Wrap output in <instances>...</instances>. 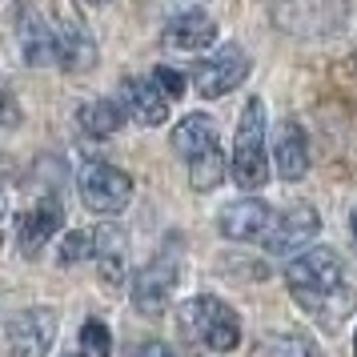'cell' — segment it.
Returning <instances> with one entry per match:
<instances>
[{
  "label": "cell",
  "instance_id": "1",
  "mask_svg": "<svg viewBox=\"0 0 357 357\" xmlns=\"http://www.w3.org/2000/svg\"><path fill=\"white\" fill-rule=\"evenodd\" d=\"M285 281H289L293 301L309 309L313 317H321L325 329H337V321L357 305L354 285H345V269L333 249H305L301 257L285 265Z\"/></svg>",
  "mask_w": 357,
  "mask_h": 357
},
{
  "label": "cell",
  "instance_id": "2",
  "mask_svg": "<svg viewBox=\"0 0 357 357\" xmlns=\"http://www.w3.org/2000/svg\"><path fill=\"white\" fill-rule=\"evenodd\" d=\"M233 181L241 185L245 193L261 189L269 181V149H265V100L253 97L241 109L237 121V141H233Z\"/></svg>",
  "mask_w": 357,
  "mask_h": 357
},
{
  "label": "cell",
  "instance_id": "3",
  "mask_svg": "<svg viewBox=\"0 0 357 357\" xmlns=\"http://www.w3.org/2000/svg\"><path fill=\"white\" fill-rule=\"evenodd\" d=\"M181 317H185V329H193L213 354H229L241 341V321H237V313L221 297H197V301L185 305Z\"/></svg>",
  "mask_w": 357,
  "mask_h": 357
},
{
  "label": "cell",
  "instance_id": "4",
  "mask_svg": "<svg viewBox=\"0 0 357 357\" xmlns=\"http://www.w3.org/2000/svg\"><path fill=\"white\" fill-rule=\"evenodd\" d=\"M56 13V24H52V36H56V65H65L68 73H81V68L97 65V40L84 29V17L73 0H56L52 4Z\"/></svg>",
  "mask_w": 357,
  "mask_h": 357
},
{
  "label": "cell",
  "instance_id": "5",
  "mask_svg": "<svg viewBox=\"0 0 357 357\" xmlns=\"http://www.w3.org/2000/svg\"><path fill=\"white\" fill-rule=\"evenodd\" d=\"M77 189H81L84 209H93V213H121L132 201V177L105 161L84 165L81 177H77Z\"/></svg>",
  "mask_w": 357,
  "mask_h": 357
},
{
  "label": "cell",
  "instance_id": "6",
  "mask_svg": "<svg viewBox=\"0 0 357 357\" xmlns=\"http://www.w3.org/2000/svg\"><path fill=\"white\" fill-rule=\"evenodd\" d=\"M245 77H249V56H245L241 45H221L213 56H201L193 65V89L205 100L233 93Z\"/></svg>",
  "mask_w": 357,
  "mask_h": 357
},
{
  "label": "cell",
  "instance_id": "7",
  "mask_svg": "<svg viewBox=\"0 0 357 357\" xmlns=\"http://www.w3.org/2000/svg\"><path fill=\"white\" fill-rule=\"evenodd\" d=\"M317 233H321V213L313 205H293L265 233V249L273 257H297V253H305L309 245L317 241Z\"/></svg>",
  "mask_w": 357,
  "mask_h": 357
},
{
  "label": "cell",
  "instance_id": "8",
  "mask_svg": "<svg viewBox=\"0 0 357 357\" xmlns=\"http://www.w3.org/2000/svg\"><path fill=\"white\" fill-rule=\"evenodd\" d=\"M173 289H177V257L165 253V257H157L153 265H145L137 273V281H132V305L141 309L145 317H157V313H165Z\"/></svg>",
  "mask_w": 357,
  "mask_h": 357
},
{
  "label": "cell",
  "instance_id": "9",
  "mask_svg": "<svg viewBox=\"0 0 357 357\" xmlns=\"http://www.w3.org/2000/svg\"><path fill=\"white\" fill-rule=\"evenodd\" d=\"M56 333L52 309H24L8 321V357H45Z\"/></svg>",
  "mask_w": 357,
  "mask_h": 357
},
{
  "label": "cell",
  "instance_id": "10",
  "mask_svg": "<svg viewBox=\"0 0 357 357\" xmlns=\"http://www.w3.org/2000/svg\"><path fill=\"white\" fill-rule=\"evenodd\" d=\"M61 221H65V205H61V197L45 193L29 213H20V221H17L20 253H24V257L40 253V249H45V241H52V237L61 233Z\"/></svg>",
  "mask_w": 357,
  "mask_h": 357
},
{
  "label": "cell",
  "instance_id": "11",
  "mask_svg": "<svg viewBox=\"0 0 357 357\" xmlns=\"http://www.w3.org/2000/svg\"><path fill=\"white\" fill-rule=\"evenodd\" d=\"M217 229L229 241H257L273 229V209L257 197H241V201H233L217 213Z\"/></svg>",
  "mask_w": 357,
  "mask_h": 357
},
{
  "label": "cell",
  "instance_id": "12",
  "mask_svg": "<svg viewBox=\"0 0 357 357\" xmlns=\"http://www.w3.org/2000/svg\"><path fill=\"white\" fill-rule=\"evenodd\" d=\"M17 45H20V56L24 65L33 68H45V65H56V36H52V24L33 13V4H17Z\"/></svg>",
  "mask_w": 357,
  "mask_h": 357
},
{
  "label": "cell",
  "instance_id": "13",
  "mask_svg": "<svg viewBox=\"0 0 357 357\" xmlns=\"http://www.w3.org/2000/svg\"><path fill=\"white\" fill-rule=\"evenodd\" d=\"M121 97H125V109L137 125H149V129H157L169 121V97H165L157 81L153 77H129V81H121Z\"/></svg>",
  "mask_w": 357,
  "mask_h": 357
},
{
  "label": "cell",
  "instance_id": "14",
  "mask_svg": "<svg viewBox=\"0 0 357 357\" xmlns=\"http://www.w3.org/2000/svg\"><path fill=\"white\" fill-rule=\"evenodd\" d=\"M93 261H97L100 281L109 289H116L125 281V265H129V237H125V229L100 225L93 233Z\"/></svg>",
  "mask_w": 357,
  "mask_h": 357
},
{
  "label": "cell",
  "instance_id": "15",
  "mask_svg": "<svg viewBox=\"0 0 357 357\" xmlns=\"http://www.w3.org/2000/svg\"><path fill=\"white\" fill-rule=\"evenodd\" d=\"M273 165L281 181H301L309 173V141L297 121H285L273 137Z\"/></svg>",
  "mask_w": 357,
  "mask_h": 357
},
{
  "label": "cell",
  "instance_id": "16",
  "mask_svg": "<svg viewBox=\"0 0 357 357\" xmlns=\"http://www.w3.org/2000/svg\"><path fill=\"white\" fill-rule=\"evenodd\" d=\"M161 40L169 45V49L201 52V49H209L213 40H217V24H213V17H205V13L197 8V13H185V17L169 20L165 33H161Z\"/></svg>",
  "mask_w": 357,
  "mask_h": 357
},
{
  "label": "cell",
  "instance_id": "17",
  "mask_svg": "<svg viewBox=\"0 0 357 357\" xmlns=\"http://www.w3.org/2000/svg\"><path fill=\"white\" fill-rule=\"evenodd\" d=\"M173 149H177L185 161L205 157L209 149H217V129H213V121L205 113H189L177 129H173Z\"/></svg>",
  "mask_w": 357,
  "mask_h": 357
},
{
  "label": "cell",
  "instance_id": "18",
  "mask_svg": "<svg viewBox=\"0 0 357 357\" xmlns=\"http://www.w3.org/2000/svg\"><path fill=\"white\" fill-rule=\"evenodd\" d=\"M77 116H81V129L93 132V137H113L125 125V109L109 97H97V100H89V105H81Z\"/></svg>",
  "mask_w": 357,
  "mask_h": 357
},
{
  "label": "cell",
  "instance_id": "19",
  "mask_svg": "<svg viewBox=\"0 0 357 357\" xmlns=\"http://www.w3.org/2000/svg\"><path fill=\"white\" fill-rule=\"evenodd\" d=\"M221 181H225V153H221V145L209 149L205 157L189 161V185H193L197 193H209Z\"/></svg>",
  "mask_w": 357,
  "mask_h": 357
},
{
  "label": "cell",
  "instance_id": "20",
  "mask_svg": "<svg viewBox=\"0 0 357 357\" xmlns=\"http://www.w3.org/2000/svg\"><path fill=\"white\" fill-rule=\"evenodd\" d=\"M113 354V337H109V325L89 317L81 325V357H109Z\"/></svg>",
  "mask_w": 357,
  "mask_h": 357
},
{
  "label": "cell",
  "instance_id": "21",
  "mask_svg": "<svg viewBox=\"0 0 357 357\" xmlns=\"http://www.w3.org/2000/svg\"><path fill=\"white\" fill-rule=\"evenodd\" d=\"M265 357H313V345L305 337H293V333H277L265 341Z\"/></svg>",
  "mask_w": 357,
  "mask_h": 357
},
{
  "label": "cell",
  "instance_id": "22",
  "mask_svg": "<svg viewBox=\"0 0 357 357\" xmlns=\"http://www.w3.org/2000/svg\"><path fill=\"white\" fill-rule=\"evenodd\" d=\"M81 257H93V233L77 229V233H68L65 241H61V261L65 265H77Z\"/></svg>",
  "mask_w": 357,
  "mask_h": 357
},
{
  "label": "cell",
  "instance_id": "23",
  "mask_svg": "<svg viewBox=\"0 0 357 357\" xmlns=\"http://www.w3.org/2000/svg\"><path fill=\"white\" fill-rule=\"evenodd\" d=\"M153 81H157V89H161L165 97L173 100V97H181V93H185V77H181L177 68H169V65H157V73H153Z\"/></svg>",
  "mask_w": 357,
  "mask_h": 357
},
{
  "label": "cell",
  "instance_id": "24",
  "mask_svg": "<svg viewBox=\"0 0 357 357\" xmlns=\"http://www.w3.org/2000/svg\"><path fill=\"white\" fill-rule=\"evenodd\" d=\"M145 4L157 8V13H169V20H173V17H185V13H197L201 0H145Z\"/></svg>",
  "mask_w": 357,
  "mask_h": 357
},
{
  "label": "cell",
  "instance_id": "25",
  "mask_svg": "<svg viewBox=\"0 0 357 357\" xmlns=\"http://www.w3.org/2000/svg\"><path fill=\"white\" fill-rule=\"evenodd\" d=\"M132 357H173V354H169V345H161V341H145Z\"/></svg>",
  "mask_w": 357,
  "mask_h": 357
},
{
  "label": "cell",
  "instance_id": "26",
  "mask_svg": "<svg viewBox=\"0 0 357 357\" xmlns=\"http://www.w3.org/2000/svg\"><path fill=\"white\" fill-rule=\"evenodd\" d=\"M0 121H4V125H17V105L8 97H0Z\"/></svg>",
  "mask_w": 357,
  "mask_h": 357
},
{
  "label": "cell",
  "instance_id": "27",
  "mask_svg": "<svg viewBox=\"0 0 357 357\" xmlns=\"http://www.w3.org/2000/svg\"><path fill=\"white\" fill-rule=\"evenodd\" d=\"M354 357H357V333H354Z\"/></svg>",
  "mask_w": 357,
  "mask_h": 357
},
{
  "label": "cell",
  "instance_id": "28",
  "mask_svg": "<svg viewBox=\"0 0 357 357\" xmlns=\"http://www.w3.org/2000/svg\"><path fill=\"white\" fill-rule=\"evenodd\" d=\"M354 233H357V213H354Z\"/></svg>",
  "mask_w": 357,
  "mask_h": 357
},
{
  "label": "cell",
  "instance_id": "29",
  "mask_svg": "<svg viewBox=\"0 0 357 357\" xmlns=\"http://www.w3.org/2000/svg\"><path fill=\"white\" fill-rule=\"evenodd\" d=\"M0 209H4V193H0Z\"/></svg>",
  "mask_w": 357,
  "mask_h": 357
},
{
  "label": "cell",
  "instance_id": "30",
  "mask_svg": "<svg viewBox=\"0 0 357 357\" xmlns=\"http://www.w3.org/2000/svg\"><path fill=\"white\" fill-rule=\"evenodd\" d=\"M93 4H105V0H93Z\"/></svg>",
  "mask_w": 357,
  "mask_h": 357
},
{
  "label": "cell",
  "instance_id": "31",
  "mask_svg": "<svg viewBox=\"0 0 357 357\" xmlns=\"http://www.w3.org/2000/svg\"><path fill=\"white\" fill-rule=\"evenodd\" d=\"M68 357H81V354H68Z\"/></svg>",
  "mask_w": 357,
  "mask_h": 357
}]
</instances>
